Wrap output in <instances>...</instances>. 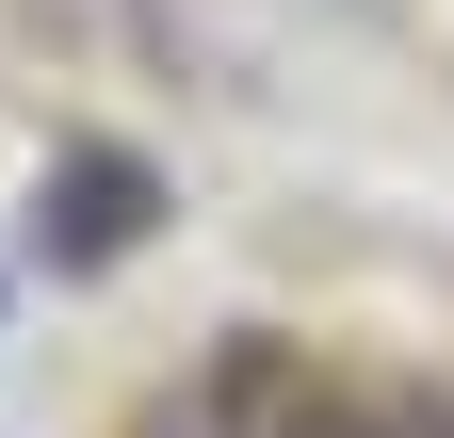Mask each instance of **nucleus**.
<instances>
[{
	"label": "nucleus",
	"mask_w": 454,
	"mask_h": 438,
	"mask_svg": "<svg viewBox=\"0 0 454 438\" xmlns=\"http://www.w3.org/2000/svg\"><path fill=\"white\" fill-rule=\"evenodd\" d=\"M146 228V162H66V260H114Z\"/></svg>",
	"instance_id": "1"
}]
</instances>
